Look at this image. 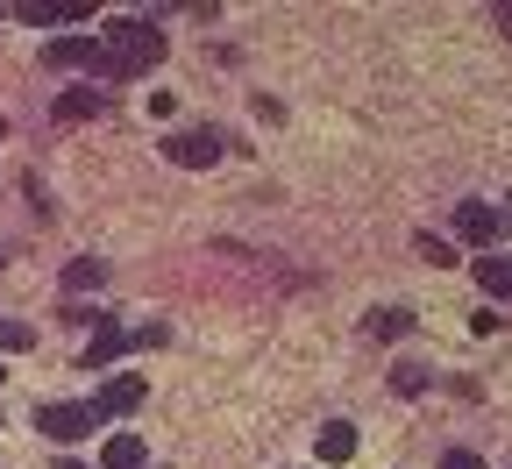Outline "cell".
Returning a JSON list of instances; mask_svg holds the SVG:
<instances>
[{
	"mask_svg": "<svg viewBox=\"0 0 512 469\" xmlns=\"http://www.w3.org/2000/svg\"><path fill=\"white\" fill-rule=\"evenodd\" d=\"M498 228H505V214H498V207H484V199H463V207H456V235H463L470 249H484V256H491Z\"/></svg>",
	"mask_w": 512,
	"mask_h": 469,
	"instance_id": "277c9868",
	"label": "cell"
},
{
	"mask_svg": "<svg viewBox=\"0 0 512 469\" xmlns=\"http://www.w3.org/2000/svg\"><path fill=\"white\" fill-rule=\"evenodd\" d=\"M470 271H477V285H484L491 299H512V256H477Z\"/></svg>",
	"mask_w": 512,
	"mask_h": 469,
	"instance_id": "30bf717a",
	"label": "cell"
},
{
	"mask_svg": "<svg viewBox=\"0 0 512 469\" xmlns=\"http://www.w3.org/2000/svg\"><path fill=\"white\" fill-rule=\"evenodd\" d=\"M136 406H143V377H107L100 398H93L100 420H121V413H136Z\"/></svg>",
	"mask_w": 512,
	"mask_h": 469,
	"instance_id": "8992f818",
	"label": "cell"
},
{
	"mask_svg": "<svg viewBox=\"0 0 512 469\" xmlns=\"http://www.w3.org/2000/svg\"><path fill=\"white\" fill-rule=\"evenodd\" d=\"M57 469H93V462H79V455H57Z\"/></svg>",
	"mask_w": 512,
	"mask_h": 469,
	"instance_id": "ffe728a7",
	"label": "cell"
},
{
	"mask_svg": "<svg viewBox=\"0 0 512 469\" xmlns=\"http://www.w3.org/2000/svg\"><path fill=\"white\" fill-rule=\"evenodd\" d=\"M0 271H8V249H0Z\"/></svg>",
	"mask_w": 512,
	"mask_h": 469,
	"instance_id": "44dd1931",
	"label": "cell"
},
{
	"mask_svg": "<svg viewBox=\"0 0 512 469\" xmlns=\"http://www.w3.org/2000/svg\"><path fill=\"white\" fill-rule=\"evenodd\" d=\"M313 448H320V462H349V455H356V427H349V420H328Z\"/></svg>",
	"mask_w": 512,
	"mask_h": 469,
	"instance_id": "8fae6325",
	"label": "cell"
},
{
	"mask_svg": "<svg viewBox=\"0 0 512 469\" xmlns=\"http://www.w3.org/2000/svg\"><path fill=\"white\" fill-rule=\"evenodd\" d=\"M100 469H143V434H114L100 448Z\"/></svg>",
	"mask_w": 512,
	"mask_h": 469,
	"instance_id": "7c38bea8",
	"label": "cell"
},
{
	"mask_svg": "<svg viewBox=\"0 0 512 469\" xmlns=\"http://www.w3.org/2000/svg\"><path fill=\"white\" fill-rule=\"evenodd\" d=\"M121 349H128V327H114V320H100V327L86 334V356H79V363H86V370H107V363H114Z\"/></svg>",
	"mask_w": 512,
	"mask_h": 469,
	"instance_id": "ba28073f",
	"label": "cell"
},
{
	"mask_svg": "<svg viewBox=\"0 0 512 469\" xmlns=\"http://www.w3.org/2000/svg\"><path fill=\"white\" fill-rule=\"evenodd\" d=\"M441 469H484V455H470V448H448V455H441Z\"/></svg>",
	"mask_w": 512,
	"mask_h": 469,
	"instance_id": "e0dca14e",
	"label": "cell"
},
{
	"mask_svg": "<svg viewBox=\"0 0 512 469\" xmlns=\"http://www.w3.org/2000/svg\"><path fill=\"white\" fill-rule=\"evenodd\" d=\"M93 427H100V413H93V406H72V398H50V406H36V434H50L57 448H64V441H86Z\"/></svg>",
	"mask_w": 512,
	"mask_h": 469,
	"instance_id": "3957f363",
	"label": "cell"
},
{
	"mask_svg": "<svg viewBox=\"0 0 512 469\" xmlns=\"http://www.w3.org/2000/svg\"><path fill=\"white\" fill-rule=\"evenodd\" d=\"M392 391H399V398H420V391H427V370H420V363H399V370H392Z\"/></svg>",
	"mask_w": 512,
	"mask_h": 469,
	"instance_id": "2e32d148",
	"label": "cell"
},
{
	"mask_svg": "<svg viewBox=\"0 0 512 469\" xmlns=\"http://www.w3.org/2000/svg\"><path fill=\"white\" fill-rule=\"evenodd\" d=\"M107 278V263H93V256H79V263H64V292H93Z\"/></svg>",
	"mask_w": 512,
	"mask_h": 469,
	"instance_id": "5bb4252c",
	"label": "cell"
},
{
	"mask_svg": "<svg viewBox=\"0 0 512 469\" xmlns=\"http://www.w3.org/2000/svg\"><path fill=\"white\" fill-rule=\"evenodd\" d=\"M491 22L505 29V43H512V0H498V8H491Z\"/></svg>",
	"mask_w": 512,
	"mask_h": 469,
	"instance_id": "d6986e66",
	"label": "cell"
},
{
	"mask_svg": "<svg viewBox=\"0 0 512 469\" xmlns=\"http://www.w3.org/2000/svg\"><path fill=\"white\" fill-rule=\"evenodd\" d=\"M100 107H107V93H93V86H72V93L57 100V121H93Z\"/></svg>",
	"mask_w": 512,
	"mask_h": 469,
	"instance_id": "4fadbf2b",
	"label": "cell"
},
{
	"mask_svg": "<svg viewBox=\"0 0 512 469\" xmlns=\"http://www.w3.org/2000/svg\"><path fill=\"white\" fill-rule=\"evenodd\" d=\"M420 256H427V263H448V256H456V249H448L441 235H420Z\"/></svg>",
	"mask_w": 512,
	"mask_h": 469,
	"instance_id": "ac0fdd59",
	"label": "cell"
},
{
	"mask_svg": "<svg viewBox=\"0 0 512 469\" xmlns=\"http://www.w3.org/2000/svg\"><path fill=\"white\" fill-rule=\"evenodd\" d=\"M29 29H72V22H86V8L79 0H29V8H15Z\"/></svg>",
	"mask_w": 512,
	"mask_h": 469,
	"instance_id": "52a82bcc",
	"label": "cell"
},
{
	"mask_svg": "<svg viewBox=\"0 0 512 469\" xmlns=\"http://www.w3.org/2000/svg\"><path fill=\"white\" fill-rule=\"evenodd\" d=\"M50 72H100V36H57L43 50Z\"/></svg>",
	"mask_w": 512,
	"mask_h": 469,
	"instance_id": "5b68a950",
	"label": "cell"
},
{
	"mask_svg": "<svg viewBox=\"0 0 512 469\" xmlns=\"http://www.w3.org/2000/svg\"><path fill=\"white\" fill-rule=\"evenodd\" d=\"M164 57V29L143 22V15H114L100 29V79H136Z\"/></svg>",
	"mask_w": 512,
	"mask_h": 469,
	"instance_id": "6da1fadb",
	"label": "cell"
},
{
	"mask_svg": "<svg viewBox=\"0 0 512 469\" xmlns=\"http://www.w3.org/2000/svg\"><path fill=\"white\" fill-rule=\"evenodd\" d=\"M157 150H164L178 171H207V164H221L228 136H221V128H178V136H164Z\"/></svg>",
	"mask_w": 512,
	"mask_h": 469,
	"instance_id": "7a4b0ae2",
	"label": "cell"
},
{
	"mask_svg": "<svg viewBox=\"0 0 512 469\" xmlns=\"http://www.w3.org/2000/svg\"><path fill=\"white\" fill-rule=\"evenodd\" d=\"M0 384H8V370H0Z\"/></svg>",
	"mask_w": 512,
	"mask_h": 469,
	"instance_id": "7402d4cb",
	"label": "cell"
},
{
	"mask_svg": "<svg viewBox=\"0 0 512 469\" xmlns=\"http://www.w3.org/2000/svg\"><path fill=\"white\" fill-rule=\"evenodd\" d=\"M22 349H36V327L29 320H0V356H22Z\"/></svg>",
	"mask_w": 512,
	"mask_h": 469,
	"instance_id": "9a60e30c",
	"label": "cell"
},
{
	"mask_svg": "<svg viewBox=\"0 0 512 469\" xmlns=\"http://www.w3.org/2000/svg\"><path fill=\"white\" fill-rule=\"evenodd\" d=\"M363 327H370V342H406V334H413V313H406V306H377Z\"/></svg>",
	"mask_w": 512,
	"mask_h": 469,
	"instance_id": "9c48e42d",
	"label": "cell"
}]
</instances>
